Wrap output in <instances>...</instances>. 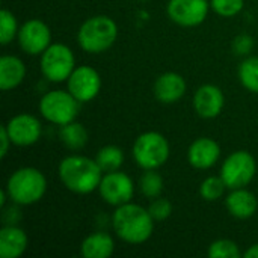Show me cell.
<instances>
[{"label":"cell","mask_w":258,"mask_h":258,"mask_svg":"<svg viewBox=\"0 0 258 258\" xmlns=\"http://www.w3.org/2000/svg\"><path fill=\"white\" fill-rule=\"evenodd\" d=\"M154 219L148 209L135 203L118 206L112 216V227L115 234L130 245L145 243L154 231Z\"/></svg>","instance_id":"6da1fadb"},{"label":"cell","mask_w":258,"mask_h":258,"mask_svg":"<svg viewBox=\"0 0 258 258\" xmlns=\"http://www.w3.org/2000/svg\"><path fill=\"white\" fill-rule=\"evenodd\" d=\"M59 178L62 184L79 195H88L98 189L103 171L95 159L85 156H68L59 163Z\"/></svg>","instance_id":"7a4b0ae2"},{"label":"cell","mask_w":258,"mask_h":258,"mask_svg":"<svg viewBox=\"0 0 258 258\" xmlns=\"http://www.w3.org/2000/svg\"><path fill=\"white\" fill-rule=\"evenodd\" d=\"M47 180L45 175L36 168H20L11 174L6 181V194L9 200L18 206H30L45 195Z\"/></svg>","instance_id":"3957f363"},{"label":"cell","mask_w":258,"mask_h":258,"mask_svg":"<svg viewBox=\"0 0 258 258\" xmlns=\"http://www.w3.org/2000/svg\"><path fill=\"white\" fill-rule=\"evenodd\" d=\"M118 38V26L107 15H95L83 21L77 32V42L82 50L98 54L109 50Z\"/></svg>","instance_id":"277c9868"},{"label":"cell","mask_w":258,"mask_h":258,"mask_svg":"<svg viewBox=\"0 0 258 258\" xmlns=\"http://www.w3.org/2000/svg\"><path fill=\"white\" fill-rule=\"evenodd\" d=\"M171 154L168 139L159 132H145L133 144V159L144 171L163 166Z\"/></svg>","instance_id":"5b68a950"},{"label":"cell","mask_w":258,"mask_h":258,"mask_svg":"<svg viewBox=\"0 0 258 258\" xmlns=\"http://www.w3.org/2000/svg\"><path fill=\"white\" fill-rule=\"evenodd\" d=\"M80 101L70 91H48L39 101L41 115L54 125H65L76 121Z\"/></svg>","instance_id":"8992f818"},{"label":"cell","mask_w":258,"mask_h":258,"mask_svg":"<svg viewBox=\"0 0 258 258\" xmlns=\"http://www.w3.org/2000/svg\"><path fill=\"white\" fill-rule=\"evenodd\" d=\"M41 73L53 83L68 80L76 68V57L71 48L65 44H50L41 54Z\"/></svg>","instance_id":"52a82bcc"},{"label":"cell","mask_w":258,"mask_h":258,"mask_svg":"<svg viewBox=\"0 0 258 258\" xmlns=\"http://www.w3.org/2000/svg\"><path fill=\"white\" fill-rule=\"evenodd\" d=\"M257 162L248 151H236L230 154L221 168V177L230 190L246 187L255 177Z\"/></svg>","instance_id":"ba28073f"},{"label":"cell","mask_w":258,"mask_h":258,"mask_svg":"<svg viewBox=\"0 0 258 258\" xmlns=\"http://www.w3.org/2000/svg\"><path fill=\"white\" fill-rule=\"evenodd\" d=\"M98 192L104 203L115 207L122 206L125 203H130L133 198V180L121 171L106 172L100 181Z\"/></svg>","instance_id":"9c48e42d"},{"label":"cell","mask_w":258,"mask_h":258,"mask_svg":"<svg viewBox=\"0 0 258 258\" xmlns=\"http://www.w3.org/2000/svg\"><path fill=\"white\" fill-rule=\"evenodd\" d=\"M68 91L80 101H92L101 89V77L98 71L89 65L76 67L71 76L67 80Z\"/></svg>","instance_id":"30bf717a"},{"label":"cell","mask_w":258,"mask_h":258,"mask_svg":"<svg viewBox=\"0 0 258 258\" xmlns=\"http://www.w3.org/2000/svg\"><path fill=\"white\" fill-rule=\"evenodd\" d=\"M20 48L30 54H42L51 44V30L41 20H29L18 29L17 35Z\"/></svg>","instance_id":"8fae6325"},{"label":"cell","mask_w":258,"mask_h":258,"mask_svg":"<svg viewBox=\"0 0 258 258\" xmlns=\"http://www.w3.org/2000/svg\"><path fill=\"white\" fill-rule=\"evenodd\" d=\"M210 3L207 0H169L166 12L175 24L195 27L207 18Z\"/></svg>","instance_id":"7c38bea8"},{"label":"cell","mask_w":258,"mask_h":258,"mask_svg":"<svg viewBox=\"0 0 258 258\" xmlns=\"http://www.w3.org/2000/svg\"><path fill=\"white\" fill-rule=\"evenodd\" d=\"M5 127L12 141V145L17 147H29L36 144L42 133L39 119L30 113H18L12 116L5 124Z\"/></svg>","instance_id":"4fadbf2b"},{"label":"cell","mask_w":258,"mask_h":258,"mask_svg":"<svg viewBox=\"0 0 258 258\" xmlns=\"http://www.w3.org/2000/svg\"><path fill=\"white\" fill-rule=\"evenodd\" d=\"M225 104L224 92L216 85H203L194 95V109L204 119H213L221 115Z\"/></svg>","instance_id":"5bb4252c"},{"label":"cell","mask_w":258,"mask_h":258,"mask_svg":"<svg viewBox=\"0 0 258 258\" xmlns=\"http://www.w3.org/2000/svg\"><path fill=\"white\" fill-rule=\"evenodd\" d=\"M187 85L181 74L168 71L157 77L154 82V97L163 104H174L183 98Z\"/></svg>","instance_id":"9a60e30c"},{"label":"cell","mask_w":258,"mask_h":258,"mask_svg":"<svg viewBox=\"0 0 258 258\" xmlns=\"http://www.w3.org/2000/svg\"><path fill=\"white\" fill-rule=\"evenodd\" d=\"M221 156L219 144L212 138H198L187 150V160L197 169H210Z\"/></svg>","instance_id":"2e32d148"},{"label":"cell","mask_w":258,"mask_h":258,"mask_svg":"<svg viewBox=\"0 0 258 258\" xmlns=\"http://www.w3.org/2000/svg\"><path fill=\"white\" fill-rule=\"evenodd\" d=\"M225 206L230 215H233L237 219H249L255 215L258 207L257 197L246 190L245 187L233 189L230 195L225 198Z\"/></svg>","instance_id":"e0dca14e"},{"label":"cell","mask_w":258,"mask_h":258,"mask_svg":"<svg viewBox=\"0 0 258 258\" xmlns=\"http://www.w3.org/2000/svg\"><path fill=\"white\" fill-rule=\"evenodd\" d=\"M27 234L24 230L12 225H6L0 230V257L18 258L27 249Z\"/></svg>","instance_id":"ac0fdd59"},{"label":"cell","mask_w":258,"mask_h":258,"mask_svg":"<svg viewBox=\"0 0 258 258\" xmlns=\"http://www.w3.org/2000/svg\"><path fill=\"white\" fill-rule=\"evenodd\" d=\"M26 77V65L24 62L11 54H5L0 57V89L11 91L21 85Z\"/></svg>","instance_id":"d6986e66"},{"label":"cell","mask_w":258,"mask_h":258,"mask_svg":"<svg viewBox=\"0 0 258 258\" xmlns=\"http://www.w3.org/2000/svg\"><path fill=\"white\" fill-rule=\"evenodd\" d=\"M115 251V242L107 233H92L80 245V255L85 258H107Z\"/></svg>","instance_id":"ffe728a7"},{"label":"cell","mask_w":258,"mask_h":258,"mask_svg":"<svg viewBox=\"0 0 258 258\" xmlns=\"http://www.w3.org/2000/svg\"><path fill=\"white\" fill-rule=\"evenodd\" d=\"M59 136H60V141L63 142V145L70 150H80L88 144V132L77 121L60 125Z\"/></svg>","instance_id":"44dd1931"},{"label":"cell","mask_w":258,"mask_h":258,"mask_svg":"<svg viewBox=\"0 0 258 258\" xmlns=\"http://www.w3.org/2000/svg\"><path fill=\"white\" fill-rule=\"evenodd\" d=\"M98 166L101 168V171L106 172H113V171H119V168L124 163V153L119 147L116 145H106L103 147L95 157Z\"/></svg>","instance_id":"7402d4cb"},{"label":"cell","mask_w":258,"mask_h":258,"mask_svg":"<svg viewBox=\"0 0 258 258\" xmlns=\"http://www.w3.org/2000/svg\"><path fill=\"white\" fill-rule=\"evenodd\" d=\"M239 79L245 89L258 94V56H249L239 65Z\"/></svg>","instance_id":"603a6c76"},{"label":"cell","mask_w":258,"mask_h":258,"mask_svg":"<svg viewBox=\"0 0 258 258\" xmlns=\"http://www.w3.org/2000/svg\"><path fill=\"white\" fill-rule=\"evenodd\" d=\"M163 186V178L160 174H157L156 169H147L139 180V189L142 195L150 200L159 198L162 195Z\"/></svg>","instance_id":"cb8c5ba5"},{"label":"cell","mask_w":258,"mask_h":258,"mask_svg":"<svg viewBox=\"0 0 258 258\" xmlns=\"http://www.w3.org/2000/svg\"><path fill=\"white\" fill-rule=\"evenodd\" d=\"M225 189H228V187L221 175L219 177H207L200 186V195L203 200L212 203V201H218L219 198H222L225 194Z\"/></svg>","instance_id":"d4e9b609"},{"label":"cell","mask_w":258,"mask_h":258,"mask_svg":"<svg viewBox=\"0 0 258 258\" xmlns=\"http://www.w3.org/2000/svg\"><path fill=\"white\" fill-rule=\"evenodd\" d=\"M18 29L15 15L11 11L3 9L0 12V44L8 45L18 35Z\"/></svg>","instance_id":"484cf974"},{"label":"cell","mask_w":258,"mask_h":258,"mask_svg":"<svg viewBox=\"0 0 258 258\" xmlns=\"http://www.w3.org/2000/svg\"><path fill=\"white\" fill-rule=\"evenodd\" d=\"M209 257L210 258H239L240 249L237 243L228 239H219L215 240L209 246Z\"/></svg>","instance_id":"4316f807"},{"label":"cell","mask_w":258,"mask_h":258,"mask_svg":"<svg viewBox=\"0 0 258 258\" xmlns=\"http://www.w3.org/2000/svg\"><path fill=\"white\" fill-rule=\"evenodd\" d=\"M245 0H210V8L221 17L231 18L242 12Z\"/></svg>","instance_id":"83f0119b"},{"label":"cell","mask_w":258,"mask_h":258,"mask_svg":"<svg viewBox=\"0 0 258 258\" xmlns=\"http://www.w3.org/2000/svg\"><path fill=\"white\" fill-rule=\"evenodd\" d=\"M148 212H150V215L153 216V219L156 222H162V221H165V219H168L171 216V213H172V204L168 200L159 197V198H154L153 200V203L148 207Z\"/></svg>","instance_id":"f1b7e54d"},{"label":"cell","mask_w":258,"mask_h":258,"mask_svg":"<svg viewBox=\"0 0 258 258\" xmlns=\"http://www.w3.org/2000/svg\"><path fill=\"white\" fill-rule=\"evenodd\" d=\"M254 38L248 33H242V35H237L233 41V50L236 54L239 56H246L251 53V50L254 48Z\"/></svg>","instance_id":"f546056e"},{"label":"cell","mask_w":258,"mask_h":258,"mask_svg":"<svg viewBox=\"0 0 258 258\" xmlns=\"http://www.w3.org/2000/svg\"><path fill=\"white\" fill-rule=\"evenodd\" d=\"M11 145H12V141H11L9 135H8V130H6V127H5V124H3L2 128H0V157H2V159L6 157V154H8Z\"/></svg>","instance_id":"4dcf8cb0"},{"label":"cell","mask_w":258,"mask_h":258,"mask_svg":"<svg viewBox=\"0 0 258 258\" xmlns=\"http://www.w3.org/2000/svg\"><path fill=\"white\" fill-rule=\"evenodd\" d=\"M245 258H258V243L249 246V249L245 252Z\"/></svg>","instance_id":"1f68e13d"},{"label":"cell","mask_w":258,"mask_h":258,"mask_svg":"<svg viewBox=\"0 0 258 258\" xmlns=\"http://www.w3.org/2000/svg\"><path fill=\"white\" fill-rule=\"evenodd\" d=\"M141 2H147V0H141Z\"/></svg>","instance_id":"d6a6232c"}]
</instances>
